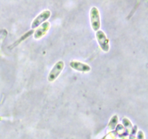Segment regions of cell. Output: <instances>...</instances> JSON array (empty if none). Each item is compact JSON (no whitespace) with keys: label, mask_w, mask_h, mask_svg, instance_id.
I'll list each match as a JSON object with an SVG mask.
<instances>
[{"label":"cell","mask_w":148,"mask_h":139,"mask_svg":"<svg viewBox=\"0 0 148 139\" xmlns=\"http://www.w3.org/2000/svg\"><path fill=\"white\" fill-rule=\"evenodd\" d=\"M90 23L92 29L95 31L99 30L101 28V17L99 10L95 7H92L90 10Z\"/></svg>","instance_id":"obj_1"},{"label":"cell","mask_w":148,"mask_h":139,"mask_svg":"<svg viewBox=\"0 0 148 139\" xmlns=\"http://www.w3.org/2000/svg\"><path fill=\"white\" fill-rule=\"evenodd\" d=\"M64 67V63L63 61H59V62H56L53 65L51 70L50 71L49 74L48 80H49V82H53L60 75L62 71L63 70Z\"/></svg>","instance_id":"obj_2"},{"label":"cell","mask_w":148,"mask_h":139,"mask_svg":"<svg viewBox=\"0 0 148 139\" xmlns=\"http://www.w3.org/2000/svg\"><path fill=\"white\" fill-rule=\"evenodd\" d=\"M96 38L102 50L105 52H108L110 49L109 40L107 38L106 33L101 30H98L96 31Z\"/></svg>","instance_id":"obj_3"},{"label":"cell","mask_w":148,"mask_h":139,"mask_svg":"<svg viewBox=\"0 0 148 139\" xmlns=\"http://www.w3.org/2000/svg\"><path fill=\"white\" fill-rule=\"evenodd\" d=\"M51 16V12L49 10H44V11L42 12L40 14L37 16L36 18L34 19L33 22H32L31 24V28L32 30L36 28H37L38 26L40 25V24L44 23L47 19H49Z\"/></svg>","instance_id":"obj_4"},{"label":"cell","mask_w":148,"mask_h":139,"mask_svg":"<svg viewBox=\"0 0 148 139\" xmlns=\"http://www.w3.org/2000/svg\"><path fill=\"white\" fill-rule=\"evenodd\" d=\"M49 28H50V23L49 22H44L35 31L34 38L36 39H39L42 38L43 36L46 34Z\"/></svg>","instance_id":"obj_5"},{"label":"cell","mask_w":148,"mask_h":139,"mask_svg":"<svg viewBox=\"0 0 148 139\" xmlns=\"http://www.w3.org/2000/svg\"><path fill=\"white\" fill-rule=\"evenodd\" d=\"M70 66L74 70L77 71H79V72H88L90 71L91 70V67L89 65L83 63V62H78V61H72L70 62Z\"/></svg>","instance_id":"obj_6"},{"label":"cell","mask_w":148,"mask_h":139,"mask_svg":"<svg viewBox=\"0 0 148 139\" xmlns=\"http://www.w3.org/2000/svg\"><path fill=\"white\" fill-rule=\"evenodd\" d=\"M33 32H34V31H33V30H30V31H28V32H27V33H25L24 35H23V36H22V37H20V39H18V40L14 42V43H13L12 45L11 48L14 47V46H17V45H18L19 43H20V42L23 41H24L25 39H27V38H28L29 36H30V35L33 34Z\"/></svg>","instance_id":"obj_7"}]
</instances>
